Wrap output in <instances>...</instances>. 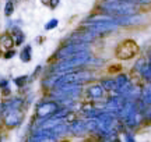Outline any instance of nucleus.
Listing matches in <instances>:
<instances>
[{
    "label": "nucleus",
    "instance_id": "nucleus-9",
    "mask_svg": "<svg viewBox=\"0 0 151 142\" xmlns=\"http://www.w3.org/2000/svg\"><path fill=\"white\" fill-rule=\"evenodd\" d=\"M104 95H105V91L99 84H94L88 88V96L91 99H102Z\"/></svg>",
    "mask_w": 151,
    "mask_h": 142
},
{
    "label": "nucleus",
    "instance_id": "nucleus-11",
    "mask_svg": "<svg viewBox=\"0 0 151 142\" xmlns=\"http://www.w3.org/2000/svg\"><path fill=\"white\" fill-rule=\"evenodd\" d=\"M124 123H126V126L130 127V128L139 126V123H140V114H139V111H134V113H132L129 117H126V119H124Z\"/></svg>",
    "mask_w": 151,
    "mask_h": 142
},
{
    "label": "nucleus",
    "instance_id": "nucleus-20",
    "mask_svg": "<svg viewBox=\"0 0 151 142\" xmlns=\"http://www.w3.org/2000/svg\"><path fill=\"white\" fill-rule=\"evenodd\" d=\"M43 4L45 6H49V7H50V9H56V7H58V6H59V0H52V1H42Z\"/></svg>",
    "mask_w": 151,
    "mask_h": 142
},
{
    "label": "nucleus",
    "instance_id": "nucleus-14",
    "mask_svg": "<svg viewBox=\"0 0 151 142\" xmlns=\"http://www.w3.org/2000/svg\"><path fill=\"white\" fill-rule=\"evenodd\" d=\"M101 87L104 88V91H116V84H115V80L113 78H106V80H102V82L99 84Z\"/></svg>",
    "mask_w": 151,
    "mask_h": 142
},
{
    "label": "nucleus",
    "instance_id": "nucleus-10",
    "mask_svg": "<svg viewBox=\"0 0 151 142\" xmlns=\"http://www.w3.org/2000/svg\"><path fill=\"white\" fill-rule=\"evenodd\" d=\"M11 38L14 40V45H22L24 39H25V35H24V32L20 28L13 27L11 28Z\"/></svg>",
    "mask_w": 151,
    "mask_h": 142
},
{
    "label": "nucleus",
    "instance_id": "nucleus-18",
    "mask_svg": "<svg viewBox=\"0 0 151 142\" xmlns=\"http://www.w3.org/2000/svg\"><path fill=\"white\" fill-rule=\"evenodd\" d=\"M27 80L28 77L27 75H21V77H17V78H14V84H16L18 88H22L25 84H27Z\"/></svg>",
    "mask_w": 151,
    "mask_h": 142
},
{
    "label": "nucleus",
    "instance_id": "nucleus-15",
    "mask_svg": "<svg viewBox=\"0 0 151 142\" xmlns=\"http://www.w3.org/2000/svg\"><path fill=\"white\" fill-rule=\"evenodd\" d=\"M31 50H32V48H31L29 45H27V46L21 50V53H20V59H21L24 63L31 61Z\"/></svg>",
    "mask_w": 151,
    "mask_h": 142
},
{
    "label": "nucleus",
    "instance_id": "nucleus-13",
    "mask_svg": "<svg viewBox=\"0 0 151 142\" xmlns=\"http://www.w3.org/2000/svg\"><path fill=\"white\" fill-rule=\"evenodd\" d=\"M0 45H1L3 48H6V49H9V50L13 48L14 40H13V38H11L10 33H3V35L0 36Z\"/></svg>",
    "mask_w": 151,
    "mask_h": 142
},
{
    "label": "nucleus",
    "instance_id": "nucleus-1",
    "mask_svg": "<svg viewBox=\"0 0 151 142\" xmlns=\"http://www.w3.org/2000/svg\"><path fill=\"white\" fill-rule=\"evenodd\" d=\"M90 60H91V55H90V52H88V50H84V52H80L78 55L73 56V57H70V59H66V60H62L60 63L53 64L50 70L56 71V74H58V72L76 71V68L88 64Z\"/></svg>",
    "mask_w": 151,
    "mask_h": 142
},
{
    "label": "nucleus",
    "instance_id": "nucleus-12",
    "mask_svg": "<svg viewBox=\"0 0 151 142\" xmlns=\"http://www.w3.org/2000/svg\"><path fill=\"white\" fill-rule=\"evenodd\" d=\"M63 75V72H58V74H50V75L43 81V85L45 87H56V84Z\"/></svg>",
    "mask_w": 151,
    "mask_h": 142
},
{
    "label": "nucleus",
    "instance_id": "nucleus-7",
    "mask_svg": "<svg viewBox=\"0 0 151 142\" xmlns=\"http://www.w3.org/2000/svg\"><path fill=\"white\" fill-rule=\"evenodd\" d=\"M21 120H22L21 110H18V111H10L4 117V123L7 127H17L21 123Z\"/></svg>",
    "mask_w": 151,
    "mask_h": 142
},
{
    "label": "nucleus",
    "instance_id": "nucleus-23",
    "mask_svg": "<svg viewBox=\"0 0 151 142\" xmlns=\"http://www.w3.org/2000/svg\"><path fill=\"white\" fill-rule=\"evenodd\" d=\"M14 56H16V50L10 49V50H7V53H4V59H11Z\"/></svg>",
    "mask_w": 151,
    "mask_h": 142
},
{
    "label": "nucleus",
    "instance_id": "nucleus-8",
    "mask_svg": "<svg viewBox=\"0 0 151 142\" xmlns=\"http://www.w3.org/2000/svg\"><path fill=\"white\" fill-rule=\"evenodd\" d=\"M69 132H71L73 135H77V137L84 135V134L87 132L86 123H84V120H76V121H73L70 126H69Z\"/></svg>",
    "mask_w": 151,
    "mask_h": 142
},
{
    "label": "nucleus",
    "instance_id": "nucleus-19",
    "mask_svg": "<svg viewBox=\"0 0 151 142\" xmlns=\"http://www.w3.org/2000/svg\"><path fill=\"white\" fill-rule=\"evenodd\" d=\"M58 24H59L58 18H52L49 22H46V24H45V29H46V31H50V29H53V28L58 27Z\"/></svg>",
    "mask_w": 151,
    "mask_h": 142
},
{
    "label": "nucleus",
    "instance_id": "nucleus-24",
    "mask_svg": "<svg viewBox=\"0 0 151 142\" xmlns=\"http://www.w3.org/2000/svg\"><path fill=\"white\" fill-rule=\"evenodd\" d=\"M0 142H1V135H0Z\"/></svg>",
    "mask_w": 151,
    "mask_h": 142
},
{
    "label": "nucleus",
    "instance_id": "nucleus-2",
    "mask_svg": "<svg viewBox=\"0 0 151 142\" xmlns=\"http://www.w3.org/2000/svg\"><path fill=\"white\" fill-rule=\"evenodd\" d=\"M134 4H137L136 1H104L101 4V10L109 17H126L133 16L136 13V7H133Z\"/></svg>",
    "mask_w": 151,
    "mask_h": 142
},
{
    "label": "nucleus",
    "instance_id": "nucleus-6",
    "mask_svg": "<svg viewBox=\"0 0 151 142\" xmlns=\"http://www.w3.org/2000/svg\"><path fill=\"white\" fill-rule=\"evenodd\" d=\"M84 50H88V46H87V45L69 43V45H66V46H63V48H60V49L56 52L55 57H58L60 60H66V59H70V57L78 55L80 52H84Z\"/></svg>",
    "mask_w": 151,
    "mask_h": 142
},
{
    "label": "nucleus",
    "instance_id": "nucleus-4",
    "mask_svg": "<svg viewBox=\"0 0 151 142\" xmlns=\"http://www.w3.org/2000/svg\"><path fill=\"white\" fill-rule=\"evenodd\" d=\"M139 53V46L133 39L122 40L116 48V57L120 60H129Z\"/></svg>",
    "mask_w": 151,
    "mask_h": 142
},
{
    "label": "nucleus",
    "instance_id": "nucleus-3",
    "mask_svg": "<svg viewBox=\"0 0 151 142\" xmlns=\"http://www.w3.org/2000/svg\"><path fill=\"white\" fill-rule=\"evenodd\" d=\"M94 75L92 72H88V71H69V72H63V75L60 78L56 87L59 85H81L84 82H88L90 80H92Z\"/></svg>",
    "mask_w": 151,
    "mask_h": 142
},
{
    "label": "nucleus",
    "instance_id": "nucleus-5",
    "mask_svg": "<svg viewBox=\"0 0 151 142\" xmlns=\"http://www.w3.org/2000/svg\"><path fill=\"white\" fill-rule=\"evenodd\" d=\"M60 110V106L58 102L49 100V102H43V103L38 104L37 107V117H38V124H41L42 121H46L48 119L53 117L58 111Z\"/></svg>",
    "mask_w": 151,
    "mask_h": 142
},
{
    "label": "nucleus",
    "instance_id": "nucleus-16",
    "mask_svg": "<svg viewBox=\"0 0 151 142\" xmlns=\"http://www.w3.org/2000/svg\"><path fill=\"white\" fill-rule=\"evenodd\" d=\"M140 72H141V75H143V78L150 82V80H151V64L148 63V61H147L146 64H144V67L141 68Z\"/></svg>",
    "mask_w": 151,
    "mask_h": 142
},
{
    "label": "nucleus",
    "instance_id": "nucleus-22",
    "mask_svg": "<svg viewBox=\"0 0 151 142\" xmlns=\"http://www.w3.org/2000/svg\"><path fill=\"white\" fill-rule=\"evenodd\" d=\"M124 141L126 142H134V137H133V134H130L129 131L124 132Z\"/></svg>",
    "mask_w": 151,
    "mask_h": 142
},
{
    "label": "nucleus",
    "instance_id": "nucleus-17",
    "mask_svg": "<svg viewBox=\"0 0 151 142\" xmlns=\"http://www.w3.org/2000/svg\"><path fill=\"white\" fill-rule=\"evenodd\" d=\"M14 13V3L13 1H7L4 7V16L6 17H11Z\"/></svg>",
    "mask_w": 151,
    "mask_h": 142
},
{
    "label": "nucleus",
    "instance_id": "nucleus-21",
    "mask_svg": "<svg viewBox=\"0 0 151 142\" xmlns=\"http://www.w3.org/2000/svg\"><path fill=\"white\" fill-rule=\"evenodd\" d=\"M144 64H146V60L144 59H140V60L136 63V66H134V71H141V68L144 67Z\"/></svg>",
    "mask_w": 151,
    "mask_h": 142
}]
</instances>
